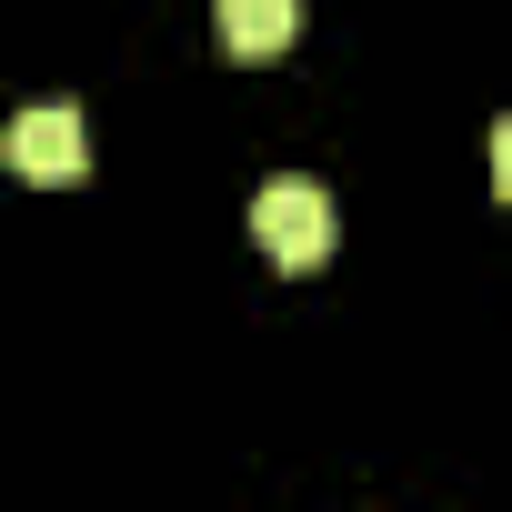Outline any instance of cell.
<instances>
[{
	"label": "cell",
	"mask_w": 512,
	"mask_h": 512,
	"mask_svg": "<svg viewBox=\"0 0 512 512\" xmlns=\"http://www.w3.org/2000/svg\"><path fill=\"white\" fill-rule=\"evenodd\" d=\"M211 31H221L231 61H272L302 31V0H211Z\"/></svg>",
	"instance_id": "cell-3"
},
{
	"label": "cell",
	"mask_w": 512,
	"mask_h": 512,
	"mask_svg": "<svg viewBox=\"0 0 512 512\" xmlns=\"http://www.w3.org/2000/svg\"><path fill=\"white\" fill-rule=\"evenodd\" d=\"M492 191H502V201H512V111H502V121H492Z\"/></svg>",
	"instance_id": "cell-4"
},
{
	"label": "cell",
	"mask_w": 512,
	"mask_h": 512,
	"mask_svg": "<svg viewBox=\"0 0 512 512\" xmlns=\"http://www.w3.org/2000/svg\"><path fill=\"white\" fill-rule=\"evenodd\" d=\"M0 151H11L21 181H81V171H91V131H81L71 101H31V111L11 121V141H0Z\"/></svg>",
	"instance_id": "cell-2"
},
{
	"label": "cell",
	"mask_w": 512,
	"mask_h": 512,
	"mask_svg": "<svg viewBox=\"0 0 512 512\" xmlns=\"http://www.w3.org/2000/svg\"><path fill=\"white\" fill-rule=\"evenodd\" d=\"M251 231H262V251L282 272H322L332 241H342V211L322 181H262V201H251Z\"/></svg>",
	"instance_id": "cell-1"
}]
</instances>
